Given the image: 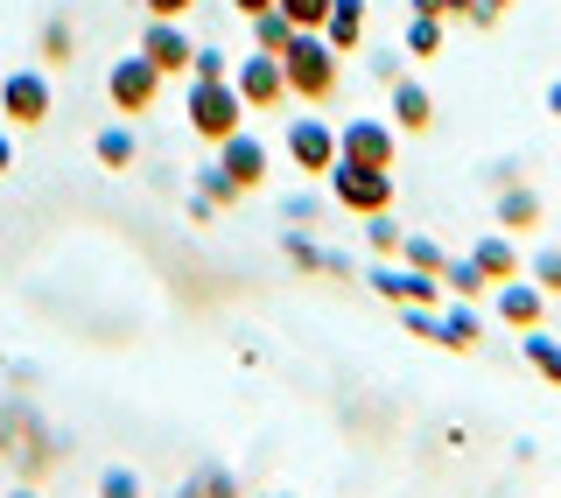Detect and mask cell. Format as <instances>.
<instances>
[{
	"label": "cell",
	"instance_id": "40",
	"mask_svg": "<svg viewBox=\"0 0 561 498\" xmlns=\"http://www.w3.org/2000/svg\"><path fill=\"white\" fill-rule=\"evenodd\" d=\"M548 113H554V120H561V84H548Z\"/></svg>",
	"mask_w": 561,
	"mask_h": 498
},
{
	"label": "cell",
	"instance_id": "10",
	"mask_svg": "<svg viewBox=\"0 0 561 498\" xmlns=\"http://www.w3.org/2000/svg\"><path fill=\"white\" fill-rule=\"evenodd\" d=\"M232 84H239L245 113H274V105L288 99V78H280V57H267V49H253L245 64H232Z\"/></svg>",
	"mask_w": 561,
	"mask_h": 498
},
{
	"label": "cell",
	"instance_id": "6",
	"mask_svg": "<svg viewBox=\"0 0 561 498\" xmlns=\"http://www.w3.org/2000/svg\"><path fill=\"white\" fill-rule=\"evenodd\" d=\"M393 155H400V140L386 120H344L337 127V162H365V169H393Z\"/></svg>",
	"mask_w": 561,
	"mask_h": 498
},
{
	"label": "cell",
	"instance_id": "1",
	"mask_svg": "<svg viewBox=\"0 0 561 498\" xmlns=\"http://www.w3.org/2000/svg\"><path fill=\"white\" fill-rule=\"evenodd\" d=\"M280 78H288L295 105H330L344 84V57L323 43V29H295V43L280 49Z\"/></svg>",
	"mask_w": 561,
	"mask_h": 498
},
{
	"label": "cell",
	"instance_id": "20",
	"mask_svg": "<svg viewBox=\"0 0 561 498\" xmlns=\"http://www.w3.org/2000/svg\"><path fill=\"white\" fill-rule=\"evenodd\" d=\"M175 498H245V491H239V477L225 471V464H204V471L183 477V491H175Z\"/></svg>",
	"mask_w": 561,
	"mask_h": 498
},
{
	"label": "cell",
	"instance_id": "5",
	"mask_svg": "<svg viewBox=\"0 0 561 498\" xmlns=\"http://www.w3.org/2000/svg\"><path fill=\"white\" fill-rule=\"evenodd\" d=\"M105 99H113L127 120H134V113H148V105L162 99V70H154V64L134 49V57H119L113 70H105Z\"/></svg>",
	"mask_w": 561,
	"mask_h": 498
},
{
	"label": "cell",
	"instance_id": "34",
	"mask_svg": "<svg viewBox=\"0 0 561 498\" xmlns=\"http://www.w3.org/2000/svg\"><path fill=\"white\" fill-rule=\"evenodd\" d=\"M505 14H513V0H478V14H470V22H478V29H499Z\"/></svg>",
	"mask_w": 561,
	"mask_h": 498
},
{
	"label": "cell",
	"instance_id": "2",
	"mask_svg": "<svg viewBox=\"0 0 561 498\" xmlns=\"http://www.w3.org/2000/svg\"><path fill=\"white\" fill-rule=\"evenodd\" d=\"M183 120H190V134H197L204 148L232 140V134L245 127V99H239V84H232V78H190Z\"/></svg>",
	"mask_w": 561,
	"mask_h": 498
},
{
	"label": "cell",
	"instance_id": "36",
	"mask_svg": "<svg viewBox=\"0 0 561 498\" xmlns=\"http://www.w3.org/2000/svg\"><path fill=\"white\" fill-rule=\"evenodd\" d=\"M478 14V0H443V22H470Z\"/></svg>",
	"mask_w": 561,
	"mask_h": 498
},
{
	"label": "cell",
	"instance_id": "17",
	"mask_svg": "<svg viewBox=\"0 0 561 498\" xmlns=\"http://www.w3.org/2000/svg\"><path fill=\"white\" fill-rule=\"evenodd\" d=\"M470 267H478L491 288H499V281H519V246L505 239V233H484V239H478V253H470Z\"/></svg>",
	"mask_w": 561,
	"mask_h": 498
},
{
	"label": "cell",
	"instance_id": "15",
	"mask_svg": "<svg viewBox=\"0 0 561 498\" xmlns=\"http://www.w3.org/2000/svg\"><path fill=\"white\" fill-rule=\"evenodd\" d=\"M491 218H499V233H540L548 204H540V190H526V183H505V190H499V204H491Z\"/></svg>",
	"mask_w": 561,
	"mask_h": 498
},
{
	"label": "cell",
	"instance_id": "14",
	"mask_svg": "<svg viewBox=\"0 0 561 498\" xmlns=\"http://www.w3.org/2000/svg\"><path fill=\"white\" fill-rule=\"evenodd\" d=\"M499 316L519 337L540 330V316H548V288H540V281H499Z\"/></svg>",
	"mask_w": 561,
	"mask_h": 498
},
{
	"label": "cell",
	"instance_id": "18",
	"mask_svg": "<svg viewBox=\"0 0 561 498\" xmlns=\"http://www.w3.org/2000/svg\"><path fill=\"white\" fill-rule=\"evenodd\" d=\"M245 29H253V49H267V57H280V49L295 43V22L280 8H260V14H245Z\"/></svg>",
	"mask_w": 561,
	"mask_h": 498
},
{
	"label": "cell",
	"instance_id": "41",
	"mask_svg": "<svg viewBox=\"0 0 561 498\" xmlns=\"http://www.w3.org/2000/svg\"><path fill=\"white\" fill-rule=\"evenodd\" d=\"M8 498H35V485H22V491H8Z\"/></svg>",
	"mask_w": 561,
	"mask_h": 498
},
{
	"label": "cell",
	"instance_id": "7",
	"mask_svg": "<svg viewBox=\"0 0 561 498\" xmlns=\"http://www.w3.org/2000/svg\"><path fill=\"white\" fill-rule=\"evenodd\" d=\"M288 162L302 176H330V169H337V127L316 120V105H309V120H288Z\"/></svg>",
	"mask_w": 561,
	"mask_h": 498
},
{
	"label": "cell",
	"instance_id": "22",
	"mask_svg": "<svg viewBox=\"0 0 561 498\" xmlns=\"http://www.w3.org/2000/svg\"><path fill=\"white\" fill-rule=\"evenodd\" d=\"M519 351H526V365H534L540 380H554V386H561V344H554L548 330H526V344H519Z\"/></svg>",
	"mask_w": 561,
	"mask_h": 498
},
{
	"label": "cell",
	"instance_id": "31",
	"mask_svg": "<svg viewBox=\"0 0 561 498\" xmlns=\"http://www.w3.org/2000/svg\"><path fill=\"white\" fill-rule=\"evenodd\" d=\"M99 498H140V477L127 464H113V471H99Z\"/></svg>",
	"mask_w": 561,
	"mask_h": 498
},
{
	"label": "cell",
	"instance_id": "25",
	"mask_svg": "<svg viewBox=\"0 0 561 498\" xmlns=\"http://www.w3.org/2000/svg\"><path fill=\"white\" fill-rule=\"evenodd\" d=\"M197 197H204L210 211H225V204H239L245 190H239V183H232V176H225L218 162H210V169H204V183H197Z\"/></svg>",
	"mask_w": 561,
	"mask_h": 498
},
{
	"label": "cell",
	"instance_id": "35",
	"mask_svg": "<svg viewBox=\"0 0 561 498\" xmlns=\"http://www.w3.org/2000/svg\"><path fill=\"white\" fill-rule=\"evenodd\" d=\"M190 8H197V0H148V14H162V22H183Z\"/></svg>",
	"mask_w": 561,
	"mask_h": 498
},
{
	"label": "cell",
	"instance_id": "39",
	"mask_svg": "<svg viewBox=\"0 0 561 498\" xmlns=\"http://www.w3.org/2000/svg\"><path fill=\"white\" fill-rule=\"evenodd\" d=\"M232 8H239V14H260V8H274V0H232Z\"/></svg>",
	"mask_w": 561,
	"mask_h": 498
},
{
	"label": "cell",
	"instance_id": "24",
	"mask_svg": "<svg viewBox=\"0 0 561 498\" xmlns=\"http://www.w3.org/2000/svg\"><path fill=\"white\" fill-rule=\"evenodd\" d=\"M288 260L302 267V274H344V260H337V253H323V246H309L302 233H288Z\"/></svg>",
	"mask_w": 561,
	"mask_h": 498
},
{
	"label": "cell",
	"instance_id": "12",
	"mask_svg": "<svg viewBox=\"0 0 561 498\" xmlns=\"http://www.w3.org/2000/svg\"><path fill=\"white\" fill-rule=\"evenodd\" d=\"M218 169L232 176L239 190H260V183H267V169H274V148L253 127H239L232 140H218Z\"/></svg>",
	"mask_w": 561,
	"mask_h": 498
},
{
	"label": "cell",
	"instance_id": "38",
	"mask_svg": "<svg viewBox=\"0 0 561 498\" xmlns=\"http://www.w3.org/2000/svg\"><path fill=\"white\" fill-rule=\"evenodd\" d=\"M408 8H414V14H443V0H408Z\"/></svg>",
	"mask_w": 561,
	"mask_h": 498
},
{
	"label": "cell",
	"instance_id": "21",
	"mask_svg": "<svg viewBox=\"0 0 561 498\" xmlns=\"http://www.w3.org/2000/svg\"><path fill=\"white\" fill-rule=\"evenodd\" d=\"M400 43H408V57H414V64H435V57H443V14H414Z\"/></svg>",
	"mask_w": 561,
	"mask_h": 498
},
{
	"label": "cell",
	"instance_id": "37",
	"mask_svg": "<svg viewBox=\"0 0 561 498\" xmlns=\"http://www.w3.org/2000/svg\"><path fill=\"white\" fill-rule=\"evenodd\" d=\"M8 162H14V140H8V134H0V176H8Z\"/></svg>",
	"mask_w": 561,
	"mask_h": 498
},
{
	"label": "cell",
	"instance_id": "19",
	"mask_svg": "<svg viewBox=\"0 0 561 498\" xmlns=\"http://www.w3.org/2000/svg\"><path fill=\"white\" fill-rule=\"evenodd\" d=\"M92 155H99V169H134V155H140V140H134V127H99V140H92Z\"/></svg>",
	"mask_w": 561,
	"mask_h": 498
},
{
	"label": "cell",
	"instance_id": "13",
	"mask_svg": "<svg viewBox=\"0 0 561 498\" xmlns=\"http://www.w3.org/2000/svg\"><path fill=\"white\" fill-rule=\"evenodd\" d=\"M386 99H393V113H386L393 127H408V134H428L435 127V92L421 78H393V84H386Z\"/></svg>",
	"mask_w": 561,
	"mask_h": 498
},
{
	"label": "cell",
	"instance_id": "8",
	"mask_svg": "<svg viewBox=\"0 0 561 498\" xmlns=\"http://www.w3.org/2000/svg\"><path fill=\"white\" fill-rule=\"evenodd\" d=\"M49 105H57V92H49L43 70H8V78H0V113H8L14 127H43Z\"/></svg>",
	"mask_w": 561,
	"mask_h": 498
},
{
	"label": "cell",
	"instance_id": "23",
	"mask_svg": "<svg viewBox=\"0 0 561 498\" xmlns=\"http://www.w3.org/2000/svg\"><path fill=\"white\" fill-rule=\"evenodd\" d=\"M70 57H78V29L64 14H49L43 22V64H70Z\"/></svg>",
	"mask_w": 561,
	"mask_h": 498
},
{
	"label": "cell",
	"instance_id": "33",
	"mask_svg": "<svg viewBox=\"0 0 561 498\" xmlns=\"http://www.w3.org/2000/svg\"><path fill=\"white\" fill-rule=\"evenodd\" d=\"M190 78H232V57H225V49H197V57H190Z\"/></svg>",
	"mask_w": 561,
	"mask_h": 498
},
{
	"label": "cell",
	"instance_id": "29",
	"mask_svg": "<svg viewBox=\"0 0 561 498\" xmlns=\"http://www.w3.org/2000/svg\"><path fill=\"white\" fill-rule=\"evenodd\" d=\"M365 233H373V253H400V225H393V211H373V218H365Z\"/></svg>",
	"mask_w": 561,
	"mask_h": 498
},
{
	"label": "cell",
	"instance_id": "11",
	"mask_svg": "<svg viewBox=\"0 0 561 498\" xmlns=\"http://www.w3.org/2000/svg\"><path fill=\"white\" fill-rule=\"evenodd\" d=\"M373 288L400 309H443V274H421V267H373Z\"/></svg>",
	"mask_w": 561,
	"mask_h": 498
},
{
	"label": "cell",
	"instance_id": "3",
	"mask_svg": "<svg viewBox=\"0 0 561 498\" xmlns=\"http://www.w3.org/2000/svg\"><path fill=\"white\" fill-rule=\"evenodd\" d=\"M0 450H8V464L28 477H43L49 464H57V435L43 429V415H35V400H8L0 407Z\"/></svg>",
	"mask_w": 561,
	"mask_h": 498
},
{
	"label": "cell",
	"instance_id": "26",
	"mask_svg": "<svg viewBox=\"0 0 561 498\" xmlns=\"http://www.w3.org/2000/svg\"><path fill=\"white\" fill-rule=\"evenodd\" d=\"M400 260H408V267H421V274H443V246H435V239H421V233H408V239H400Z\"/></svg>",
	"mask_w": 561,
	"mask_h": 498
},
{
	"label": "cell",
	"instance_id": "32",
	"mask_svg": "<svg viewBox=\"0 0 561 498\" xmlns=\"http://www.w3.org/2000/svg\"><path fill=\"white\" fill-rule=\"evenodd\" d=\"M443 330H449V351H470V344H478V316H470V309H449Z\"/></svg>",
	"mask_w": 561,
	"mask_h": 498
},
{
	"label": "cell",
	"instance_id": "16",
	"mask_svg": "<svg viewBox=\"0 0 561 498\" xmlns=\"http://www.w3.org/2000/svg\"><path fill=\"white\" fill-rule=\"evenodd\" d=\"M323 43L337 49V57H351V49L365 43V0H330V14H323Z\"/></svg>",
	"mask_w": 561,
	"mask_h": 498
},
{
	"label": "cell",
	"instance_id": "9",
	"mask_svg": "<svg viewBox=\"0 0 561 498\" xmlns=\"http://www.w3.org/2000/svg\"><path fill=\"white\" fill-rule=\"evenodd\" d=\"M140 57L162 70V78H190V57H197V43H190L183 22H162V14H148V29H140Z\"/></svg>",
	"mask_w": 561,
	"mask_h": 498
},
{
	"label": "cell",
	"instance_id": "4",
	"mask_svg": "<svg viewBox=\"0 0 561 498\" xmlns=\"http://www.w3.org/2000/svg\"><path fill=\"white\" fill-rule=\"evenodd\" d=\"M330 197H337L351 218H373V211H393V169H365V162H337L330 169Z\"/></svg>",
	"mask_w": 561,
	"mask_h": 498
},
{
	"label": "cell",
	"instance_id": "27",
	"mask_svg": "<svg viewBox=\"0 0 561 498\" xmlns=\"http://www.w3.org/2000/svg\"><path fill=\"white\" fill-rule=\"evenodd\" d=\"M443 288L463 295V302H478V295H484V274H478L470 260H449V267H443Z\"/></svg>",
	"mask_w": 561,
	"mask_h": 498
},
{
	"label": "cell",
	"instance_id": "30",
	"mask_svg": "<svg viewBox=\"0 0 561 498\" xmlns=\"http://www.w3.org/2000/svg\"><path fill=\"white\" fill-rule=\"evenodd\" d=\"M280 14H288L295 29H323V14H330V0H274Z\"/></svg>",
	"mask_w": 561,
	"mask_h": 498
},
{
	"label": "cell",
	"instance_id": "28",
	"mask_svg": "<svg viewBox=\"0 0 561 498\" xmlns=\"http://www.w3.org/2000/svg\"><path fill=\"white\" fill-rule=\"evenodd\" d=\"M526 274H534L540 288H548V295L561 302V246H540V253H534V267H526Z\"/></svg>",
	"mask_w": 561,
	"mask_h": 498
}]
</instances>
